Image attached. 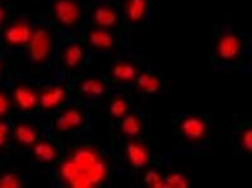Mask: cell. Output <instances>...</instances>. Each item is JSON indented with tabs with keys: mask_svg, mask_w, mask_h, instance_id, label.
Returning <instances> with one entry per match:
<instances>
[{
	"mask_svg": "<svg viewBox=\"0 0 252 188\" xmlns=\"http://www.w3.org/2000/svg\"><path fill=\"white\" fill-rule=\"evenodd\" d=\"M106 166L96 152L90 148L77 150L61 169L63 179L76 188H93L104 181Z\"/></svg>",
	"mask_w": 252,
	"mask_h": 188,
	"instance_id": "6da1fadb",
	"label": "cell"
},
{
	"mask_svg": "<svg viewBox=\"0 0 252 188\" xmlns=\"http://www.w3.org/2000/svg\"><path fill=\"white\" fill-rule=\"evenodd\" d=\"M28 44L32 60L35 62H42L48 58L51 52V35L47 29L40 28L32 33Z\"/></svg>",
	"mask_w": 252,
	"mask_h": 188,
	"instance_id": "7a4b0ae2",
	"label": "cell"
},
{
	"mask_svg": "<svg viewBox=\"0 0 252 188\" xmlns=\"http://www.w3.org/2000/svg\"><path fill=\"white\" fill-rule=\"evenodd\" d=\"M55 13L59 22L66 26L76 24L81 17L79 6L72 0H59L55 5Z\"/></svg>",
	"mask_w": 252,
	"mask_h": 188,
	"instance_id": "3957f363",
	"label": "cell"
},
{
	"mask_svg": "<svg viewBox=\"0 0 252 188\" xmlns=\"http://www.w3.org/2000/svg\"><path fill=\"white\" fill-rule=\"evenodd\" d=\"M241 41L238 35L226 33L218 43V57L223 60H231L238 57L241 53Z\"/></svg>",
	"mask_w": 252,
	"mask_h": 188,
	"instance_id": "277c9868",
	"label": "cell"
},
{
	"mask_svg": "<svg viewBox=\"0 0 252 188\" xmlns=\"http://www.w3.org/2000/svg\"><path fill=\"white\" fill-rule=\"evenodd\" d=\"M182 134L192 141L200 140L207 133V124L197 117H189L183 120L180 126Z\"/></svg>",
	"mask_w": 252,
	"mask_h": 188,
	"instance_id": "5b68a950",
	"label": "cell"
},
{
	"mask_svg": "<svg viewBox=\"0 0 252 188\" xmlns=\"http://www.w3.org/2000/svg\"><path fill=\"white\" fill-rule=\"evenodd\" d=\"M32 33V29L28 24L20 22L13 24L6 29L5 37L9 44L21 45L29 42Z\"/></svg>",
	"mask_w": 252,
	"mask_h": 188,
	"instance_id": "8992f818",
	"label": "cell"
},
{
	"mask_svg": "<svg viewBox=\"0 0 252 188\" xmlns=\"http://www.w3.org/2000/svg\"><path fill=\"white\" fill-rule=\"evenodd\" d=\"M126 156L132 166L137 169L145 167L149 161V152L141 143H129L126 146Z\"/></svg>",
	"mask_w": 252,
	"mask_h": 188,
	"instance_id": "52a82bcc",
	"label": "cell"
},
{
	"mask_svg": "<svg viewBox=\"0 0 252 188\" xmlns=\"http://www.w3.org/2000/svg\"><path fill=\"white\" fill-rule=\"evenodd\" d=\"M83 123V115L79 110L71 108L61 115L56 122V128L59 131L66 132L77 128Z\"/></svg>",
	"mask_w": 252,
	"mask_h": 188,
	"instance_id": "ba28073f",
	"label": "cell"
},
{
	"mask_svg": "<svg viewBox=\"0 0 252 188\" xmlns=\"http://www.w3.org/2000/svg\"><path fill=\"white\" fill-rule=\"evenodd\" d=\"M65 96V91L61 86H55L41 95L40 105L45 109H51L59 106Z\"/></svg>",
	"mask_w": 252,
	"mask_h": 188,
	"instance_id": "9c48e42d",
	"label": "cell"
},
{
	"mask_svg": "<svg viewBox=\"0 0 252 188\" xmlns=\"http://www.w3.org/2000/svg\"><path fill=\"white\" fill-rule=\"evenodd\" d=\"M94 20L102 27H111L117 24L118 16L114 9L109 6H99L94 12Z\"/></svg>",
	"mask_w": 252,
	"mask_h": 188,
	"instance_id": "30bf717a",
	"label": "cell"
},
{
	"mask_svg": "<svg viewBox=\"0 0 252 188\" xmlns=\"http://www.w3.org/2000/svg\"><path fill=\"white\" fill-rule=\"evenodd\" d=\"M137 84L145 93H156L161 88V80L155 74L145 72L137 76Z\"/></svg>",
	"mask_w": 252,
	"mask_h": 188,
	"instance_id": "8fae6325",
	"label": "cell"
},
{
	"mask_svg": "<svg viewBox=\"0 0 252 188\" xmlns=\"http://www.w3.org/2000/svg\"><path fill=\"white\" fill-rule=\"evenodd\" d=\"M14 95L17 104L23 109H32L37 105V95L32 90L25 87L17 88L15 91Z\"/></svg>",
	"mask_w": 252,
	"mask_h": 188,
	"instance_id": "7c38bea8",
	"label": "cell"
},
{
	"mask_svg": "<svg viewBox=\"0 0 252 188\" xmlns=\"http://www.w3.org/2000/svg\"><path fill=\"white\" fill-rule=\"evenodd\" d=\"M147 12V0H128L126 13L131 22L141 21Z\"/></svg>",
	"mask_w": 252,
	"mask_h": 188,
	"instance_id": "4fadbf2b",
	"label": "cell"
},
{
	"mask_svg": "<svg viewBox=\"0 0 252 188\" xmlns=\"http://www.w3.org/2000/svg\"><path fill=\"white\" fill-rule=\"evenodd\" d=\"M90 44L98 49H110L114 46V37L105 30H94L89 36Z\"/></svg>",
	"mask_w": 252,
	"mask_h": 188,
	"instance_id": "5bb4252c",
	"label": "cell"
},
{
	"mask_svg": "<svg viewBox=\"0 0 252 188\" xmlns=\"http://www.w3.org/2000/svg\"><path fill=\"white\" fill-rule=\"evenodd\" d=\"M105 85L101 81L95 79H86L80 85V91L82 94L90 97H98L104 93Z\"/></svg>",
	"mask_w": 252,
	"mask_h": 188,
	"instance_id": "9a60e30c",
	"label": "cell"
},
{
	"mask_svg": "<svg viewBox=\"0 0 252 188\" xmlns=\"http://www.w3.org/2000/svg\"><path fill=\"white\" fill-rule=\"evenodd\" d=\"M113 75L117 80L130 81L137 77L135 67L128 63H119L113 68Z\"/></svg>",
	"mask_w": 252,
	"mask_h": 188,
	"instance_id": "2e32d148",
	"label": "cell"
},
{
	"mask_svg": "<svg viewBox=\"0 0 252 188\" xmlns=\"http://www.w3.org/2000/svg\"><path fill=\"white\" fill-rule=\"evenodd\" d=\"M84 56L82 47L78 44H72L66 49L64 55V63L68 68H73L80 64Z\"/></svg>",
	"mask_w": 252,
	"mask_h": 188,
	"instance_id": "e0dca14e",
	"label": "cell"
},
{
	"mask_svg": "<svg viewBox=\"0 0 252 188\" xmlns=\"http://www.w3.org/2000/svg\"><path fill=\"white\" fill-rule=\"evenodd\" d=\"M35 157L43 162H51L56 158L57 153L55 147L49 143H37L33 149Z\"/></svg>",
	"mask_w": 252,
	"mask_h": 188,
	"instance_id": "ac0fdd59",
	"label": "cell"
},
{
	"mask_svg": "<svg viewBox=\"0 0 252 188\" xmlns=\"http://www.w3.org/2000/svg\"><path fill=\"white\" fill-rule=\"evenodd\" d=\"M142 130L141 122L137 116L129 115L125 117L121 123V130L125 135L134 136L138 135Z\"/></svg>",
	"mask_w": 252,
	"mask_h": 188,
	"instance_id": "d6986e66",
	"label": "cell"
},
{
	"mask_svg": "<svg viewBox=\"0 0 252 188\" xmlns=\"http://www.w3.org/2000/svg\"><path fill=\"white\" fill-rule=\"evenodd\" d=\"M16 136L20 143L24 145H32L36 142L37 134L31 126L20 125L16 129Z\"/></svg>",
	"mask_w": 252,
	"mask_h": 188,
	"instance_id": "ffe728a7",
	"label": "cell"
},
{
	"mask_svg": "<svg viewBox=\"0 0 252 188\" xmlns=\"http://www.w3.org/2000/svg\"><path fill=\"white\" fill-rule=\"evenodd\" d=\"M166 188H187L188 187V181L183 174H170L164 180Z\"/></svg>",
	"mask_w": 252,
	"mask_h": 188,
	"instance_id": "44dd1931",
	"label": "cell"
},
{
	"mask_svg": "<svg viewBox=\"0 0 252 188\" xmlns=\"http://www.w3.org/2000/svg\"><path fill=\"white\" fill-rule=\"evenodd\" d=\"M144 180H145V184L152 188H166L162 177L156 170H150V171L147 172Z\"/></svg>",
	"mask_w": 252,
	"mask_h": 188,
	"instance_id": "7402d4cb",
	"label": "cell"
},
{
	"mask_svg": "<svg viewBox=\"0 0 252 188\" xmlns=\"http://www.w3.org/2000/svg\"><path fill=\"white\" fill-rule=\"evenodd\" d=\"M127 108V104L125 99H117L110 105V111L113 116L120 119L126 115Z\"/></svg>",
	"mask_w": 252,
	"mask_h": 188,
	"instance_id": "603a6c76",
	"label": "cell"
},
{
	"mask_svg": "<svg viewBox=\"0 0 252 188\" xmlns=\"http://www.w3.org/2000/svg\"><path fill=\"white\" fill-rule=\"evenodd\" d=\"M20 187V180L14 174H6L0 178V188H18Z\"/></svg>",
	"mask_w": 252,
	"mask_h": 188,
	"instance_id": "cb8c5ba5",
	"label": "cell"
},
{
	"mask_svg": "<svg viewBox=\"0 0 252 188\" xmlns=\"http://www.w3.org/2000/svg\"><path fill=\"white\" fill-rule=\"evenodd\" d=\"M240 143L244 150L252 154V130L247 129L242 133L240 137Z\"/></svg>",
	"mask_w": 252,
	"mask_h": 188,
	"instance_id": "d4e9b609",
	"label": "cell"
},
{
	"mask_svg": "<svg viewBox=\"0 0 252 188\" xmlns=\"http://www.w3.org/2000/svg\"><path fill=\"white\" fill-rule=\"evenodd\" d=\"M9 105L7 99L5 97V95L0 93V115L6 114L9 110Z\"/></svg>",
	"mask_w": 252,
	"mask_h": 188,
	"instance_id": "484cf974",
	"label": "cell"
},
{
	"mask_svg": "<svg viewBox=\"0 0 252 188\" xmlns=\"http://www.w3.org/2000/svg\"><path fill=\"white\" fill-rule=\"evenodd\" d=\"M9 132V126L4 123H0V146L4 144Z\"/></svg>",
	"mask_w": 252,
	"mask_h": 188,
	"instance_id": "4316f807",
	"label": "cell"
},
{
	"mask_svg": "<svg viewBox=\"0 0 252 188\" xmlns=\"http://www.w3.org/2000/svg\"><path fill=\"white\" fill-rule=\"evenodd\" d=\"M4 17H5V13H4L3 9L0 7V24L2 22Z\"/></svg>",
	"mask_w": 252,
	"mask_h": 188,
	"instance_id": "83f0119b",
	"label": "cell"
},
{
	"mask_svg": "<svg viewBox=\"0 0 252 188\" xmlns=\"http://www.w3.org/2000/svg\"><path fill=\"white\" fill-rule=\"evenodd\" d=\"M2 72V65H1V63H0V73Z\"/></svg>",
	"mask_w": 252,
	"mask_h": 188,
	"instance_id": "f1b7e54d",
	"label": "cell"
}]
</instances>
